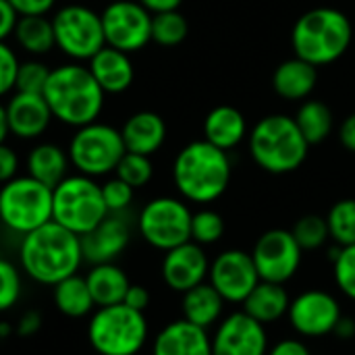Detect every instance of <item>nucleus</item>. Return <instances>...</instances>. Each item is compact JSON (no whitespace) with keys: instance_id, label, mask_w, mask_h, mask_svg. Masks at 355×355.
<instances>
[{"instance_id":"f257e3e1","label":"nucleus","mask_w":355,"mask_h":355,"mask_svg":"<svg viewBox=\"0 0 355 355\" xmlns=\"http://www.w3.org/2000/svg\"><path fill=\"white\" fill-rule=\"evenodd\" d=\"M81 237L50 220L19 241V268L37 285L56 283L79 272L83 264Z\"/></svg>"},{"instance_id":"f03ea898","label":"nucleus","mask_w":355,"mask_h":355,"mask_svg":"<svg viewBox=\"0 0 355 355\" xmlns=\"http://www.w3.org/2000/svg\"><path fill=\"white\" fill-rule=\"evenodd\" d=\"M52 116L69 127H83L98 121L106 94L94 79L87 64L67 62L50 69L42 92Z\"/></svg>"},{"instance_id":"7ed1b4c3","label":"nucleus","mask_w":355,"mask_h":355,"mask_svg":"<svg viewBox=\"0 0 355 355\" xmlns=\"http://www.w3.org/2000/svg\"><path fill=\"white\" fill-rule=\"evenodd\" d=\"M173 183L185 202L200 206L216 202L231 183L229 152L206 139L183 146L173 162Z\"/></svg>"},{"instance_id":"20e7f679","label":"nucleus","mask_w":355,"mask_h":355,"mask_svg":"<svg viewBox=\"0 0 355 355\" xmlns=\"http://www.w3.org/2000/svg\"><path fill=\"white\" fill-rule=\"evenodd\" d=\"M354 27L349 17L335 6L306 10L293 25L291 46L295 56L314 67L337 62L352 46Z\"/></svg>"},{"instance_id":"39448f33","label":"nucleus","mask_w":355,"mask_h":355,"mask_svg":"<svg viewBox=\"0 0 355 355\" xmlns=\"http://www.w3.org/2000/svg\"><path fill=\"white\" fill-rule=\"evenodd\" d=\"M252 160L270 175L297 171L310 152V144L289 114H266L248 133Z\"/></svg>"},{"instance_id":"423d86ee","label":"nucleus","mask_w":355,"mask_h":355,"mask_svg":"<svg viewBox=\"0 0 355 355\" xmlns=\"http://www.w3.org/2000/svg\"><path fill=\"white\" fill-rule=\"evenodd\" d=\"M150 329L144 312L125 304L98 308L87 322V341L98 355H137Z\"/></svg>"},{"instance_id":"0eeeda50","label":"nucleus","mask_w":355,"mask_h":355,"mask_svg":"<svg viewBox=\"0 0 355 355\" xmlns=\"http://www.w3.org/2000/svg\"><path fill=\"white\" fill-rule=\"evenodd\" d=\"M108 216L102 185L85 175H67L52 187V220L75 235H85Z\"/></svg>"},{"instance_id":"6e6552de","label":"nucleus","mask_w":355,"mask_h":355,"mask_svg":"<svg viewBox=\"0 0 355 355\" xmlns=\"http://www.w3.org/2000/svg\"><path fill=\"white\" fill-rule=\"evenodd\" d=\"M52 220V189L29 175L0 185V225L23 237Z\"/></svg>"},{"instance_id":"1a4fd4ad","label":"nucleus","mask_w":355,"mask_h":355,"mask_svg":"<svg viewBox=\"0 0 355 355\" xmlns=\"http://www.w3.org/2000/svg\"><path fill=\"white\" fill-rule=\"evenodd\" d=\"M125 152L121 129L100 121L75 129L67 148L71 166L92 179L114 173Z\"/></svg>"},{"instance_id":"9d476101","label":"nucleus","mask_w":355,"mask_h":355,"mask_svg":"<svg viewBox=\"0 0 355 355\" xmlns=\"http://www.w3.org/2000/svg\"><path fill=\"white\" fill-rule=\"evenodd\" d=\"M191 216L185 200L160 196L139 210L137 231L150 248L168 252L191 241Z\"/></svg>"},{"instance_id":"9b49d317","label":"nucleus","mask_w":355,"mask_h":355,"mask_svg":"<svg viewBox=\"0 0 355 355\" xmlns=\"http://www.w3.org/2000/svg\"><path fill=\"white\" fill-rule=\"evenodd\" d=\"M50 19L56 48L75 62L89 60L106 46L102 17L85 4H67Z\"/></svg>"},{"instance_id":"f8f14e48","label":"nucleus","mask_w":355,"mask_h":355,"mask_svg":"<svg viewBox=\"0 0 355 355\" xmlns=\"http://www.w3.org/2000/svg\"><path fill=\"white\" fill-rule=\"evenodd\" d=\"M100 17L106 46L133 54L152 42V12L137 0H112Z\"/></svg>"},{"instance_id":"ddd939ff","label":"nucleus","mask_w":355,"mask_h":355,"mask_svg":"<svg viewBox=\"0 0 355 355\" xmlns=\"http://www.w3.org/2000/svg\"><path fill=\"white\" fill-rule=\"evenodd\" d=\"M304 250L287 229H270L262 233L252 250V258L260 281L281 283L291 281L302 266Z\"/></svg>"},{"instance_id":"4468645a","label":"nucleus","mask_w":355,"mask_h":355,"mask_svg":"<svg viewBox=\"0 0 355 355\" xmlns=\"http://www.w3.org/2000/svg\"><path fill=\"white\" fill-rule=\"evenodd\" d=\"M208 283L227 304H243L260 283V275L252 254L243 250H225L210 262Z\"/></svg>"},{"instance_id":"2eb2a0df","label":"nucleus","mask_w":355,"mask_h":355,"mask_svg":"<svg viewBox=\"0 0 355 355\" xmlns=\"http://www.w3.org/2000/svg\"><path fill=\"white\" fill-rule=\"evenodd\" d=\"M343 312L335 295L320 289H310L300 293L289 304V324L293 331L306 339H318L333 335Z\"/></svg>"},{"instance_id":"dca6fc26","label":"nucleus","mask_w":355,"mask_h":355,"mask_svg":"<svg viewBox=\"0 0 355 355\" xmlns=\"http://www.w3.org/2000/svg\"><path fill=\"white\" fill-rule=\"evenodd\" d=\"M210 341L212 355H266L270 349L266 327L243 310L225 316Z\"/></svg>"},{"instance_id":"f3484780","label":"nucleus","mask_w":355,"mask_h":355,"mask_svg":"<svg viewBox=\"0 0 355 355\" xmlns=\"http://www.w3.org/2000/svg\"><path fill=\"white\" fill-rule=\"evenodd\" d=\"M208 270H210V260L206 256V250L193 241H187L183 245L164 252L162 268H160L166 287L179 293H185L206 283Z\"/></svg>"},{"instance_id":"a211bd4d","label":"nucleus","mask_w":355,"mask_h":355,"mask_svg":"<svg viewBox=\"0 0 355 355\" xmlns=\"http://www.w3.org/2000/svg\"><path fill=\"white\" fill-rule=\"evenodd\" d=\"M131 241V225L125 214H108L96 229L81 235L83 260L94 264L114 262Z\"/></svg>"},{"instance_id":"6ab92c4d","label":"nucleus","mask_w":355,"mask_h":355,"mask_svg":"<svg viewBox=\"0 0 355 355\" xmlns=\"http://www.w3.org/2000/svg\"><path fill=\"white\" fill-rule=\"evenodd\" d=\"M6 116L10 133L19 139L42 137L54 119L42 94L23 92H15L10 96V100L6 102Z\"/></svg>"},{"instance_id":"aec40b11","label":"nucleus","mask_w":355,"mask_h":355,"mask_svg":"<svg viewBox=\"0 0 355 355\" xmlns=\"http://www.w3.org/2000/svg\"><path fill=\"white\" fill-rule=\"evenodd\" d=\"M152 355H212V341L208 331L181 318L156 335Z\"/></svg>"},{"instance_id":"412c9836","label":"nucleus","mask_w":355,"mask_h":355,"mask_svg":"<svg viewBox=\"0 0 355 355\" xmlns=\"http://www.w3.org/2000/svg\"><path fill=\"white\" fill-rule=\"evenodd\" d=\"M87 69L92 71L104 94H123L131 87L135 79L131 54L112 46H104L98 54H94L87 60Z\"/></svg>"},{"instance_id":"4be33fe9","label":"nucleus","mask_w":355,"mask_h":355,"mask_svg":"<svg viewBox=\"0 0 355 355\" xmlns=\"http://www.w3.org/2000/svg\"><path fill=\"white\" fill-rule=\"evenodd\" d=\"M121 135L127 152L152 156L162 148L166 139V123L154 110H139L125 121Z\"/></svg>"},{"instance_id":"5701e85b","label":"nucleus","mask_w":355,"mask_h":355,"mask_svg":"<svg viewBox=\"0 0 355 355\" xmlns=\"http://www.w3.org/2000/svg\"><path fill=\"white\" fill-rule=\"evenodd\" d=\"M318 83V67L293 56L283 60L272 73V89L279 98L289 102H304L312 96Z\"/></svg>"},{"instance_id":"b1692460","label":"nucleus","mask_w":355,"mask_h":355,"mask_svg":"<svg viewBox=\"0 0 355 355\" xmlns=\"http://www.w3.org/2000/svg\"><path fill=\"white\" fill-rule=\"evenodd\" d=\"M248 133L250 129L243 112L231 104H220L212 108L204 119V139L225 152L245 141Z\"/></svg>"},{"instance_id":"393cba45","label":"nucleus","mask_w":355,"mask_h":355,"mask_svg":"<svg viewBox=\"0 0 355 355\" xmlns=\"http://www.w3.org/2000/svg\"><path fill=\"white\" fill-rule=\"evenodd\" d=\"M25 168L29 177L52 189L69 175L71 160L64 148L52 141H44L29 150L25 158Z\"/></svg>"},{"instance_id":"a878e982","label":"nucleus","mask_w":355,"mask_h":355,"mask_svg":"<svg viewBox=\"0 0 355 355\" xmlns=\"http://www.w3.org/2000/svg\"><path fill=\"white\" fill-rule=\"evenodd\" d=\"M225 304L227 302L218 295V291L206 281L183 293L181 312L187 322L208 331L210 327H216L223 320Z\"/></svg>"},{"instance_id":"bb28decb","label":"nucleus","mask_w":355,"mask_h":355,"mask_svg":"<svg viewBox=\"0 0 355 355\" xmlns=\"http://www.w3.org/2000/svg\"><path fill=\"white\" fill-rule=\"evenodd\" d=\"M85 281H87V287H89L96 308L123 304V300L131 287L127 272L121 266H116L114 262L94 264L89 268V272L85 275Z\"/></svg>"},{"instance_id":"cd10ccee","label":"nucleus","mask_w":355,"mask_h":355,"mask_svg":"<svg viewBox=\"0 0 355 355\" xmlns=\"http://www.w3.org/2000/svg\"><path fill=\"white\" fill-rule=\"evenodd\" d=\"M289 304H291V297H289L285 285L260 281L241 306H243L245 314H250L252 318H256L258 322H262L266 327V324H272V322L281 320L283 316H287Z\"/></svg>"},{"instance_id":"c85d7f7f","label":"nucleus","mask_w":355,"mask_h":355,"mask_svg":"<svg viewBox=\"0 0 355 355\" xmlns=\"http://www.w3.org/2000/svg\"><path fill=\"white\" fill-rule=\"evenodd\" d=\"M52 300H54V306L60 314L69 316V318H83V316H89L96 308L94 304V297L89 293V287H87V281L85 277H81L79 272L56 283L52 287Z\"/></svg>"},{"instance_id":"c756f323","label":"nucleus","mask_w":355,"mask_h":355,"mask_svg":"<svg viewBox=\"0 0 355 355\" xmlns=\"http://www.w3.org/2000/svg\"><path fill=\"white\" fill-rule=\"evenodd\" d=\"M12 35H15L19 48L31 56H44L52 48H56L52 19H48L46 15L19 17Z\"/></svg>"},{"instance_id":"7c9ffc66","label":"nucleus","mask_w":355,"mask_h":355,"mask_svg":"<svg viewBox=\"0 0 355 355\" xmlns=\"http://www.w3.org/2000/svg\"><path fill=\"white\" fill-rule=\"evenodd\" d=\"M293 119L310 146H318L327 141L335 129L333 110L322 100H312V98L304 100Z\"/></svg>"},{"instance_id":"2f4dec72","label":"nucleus","mask_w":355,"mask_h":355,"mask_svg":"<svg viewBox=\"0 0 355 355\" xmlns=\"http://www.w3.org/2000/svg\"><path fill=\"white\" fill-rule=\"evenodd\" d=\"M329 225L331 241L339 248H347L355 243V200L345 198L331 206L329 214L324 216Z\"/></svg>"},{"instance_id":"473e14b6","label":"nucleus","mask_w":355,"mask_h":355,"mask_svg":"<svg viewBox=\"0 0 355 355\" xmlns=\"http://www.w3.org/2000/svg\"><path fill=\"white\" fill-rule=\"evenodd\" d=\"M189 33V23L183 12L168 10L152 15V42L164 48L179 46Z\"/></svg>"},{"instance_id":"72a5a7b5","label":"nucleus","mask_w":355,"mask_h":355,"mask_svg":"<svg viewBox=\"0 0 355 355\" xmlns=\"http://www.w3.org/2000/svg\"><path fill=\"white\" fill-rule=\"evenodd\" d=\"M225 235V218L210 208H202L191 216V241L206 248L214 245Z\"/></svg>"},{"instance_id":"f704fd0d","label":"nucleus","mask_w":355,"mask_h":355,"mask_svg":"<svg viewBox=\"0 0 355 355\" xmlns=\"http://www.w3.org/2000/svg\"><path fill=\"white\" fill-rule=\"evenodd\" d=\"M291 233H293L295 241L300 243V248L304 252L320 250L331 239L327 218H322L318 214H306V216H302L295 223V227L291 229Z\"/></svg>"},{"instance_id":"c9c22d12","label":"nucleus","mask_w":355,"mask_h":355,"mask_svg":"<svg viewBox=\"0 0 355 355\" xmlns=\"http://www.w3.org/2000/svg\"><path fill=\"white\" fill-rule=\"evenodd\" d=\"M114 177L123 179L133 189H139V187H146L152 181V177H154V164H152L150 156L135 154V152H125V156L116 164Z\"/></svg>"},{"instance_id":"e433bc0d","label":"nucleus","mask_w":355,"mask_h":355,"mask_svg":"<svg viewBox=\"0 0 355 355\" xmlns=\"http://www.w3.org/2000/svg\"><path fill=\"white\" fill-rule=\"evenodd\" d=\"M50 75V67L37 58H29L19 62L17 69V79H15V89L23 94H42L46 87Z\"/></svg>"},{"instance_id":"4c0bfd02","label":"nucleus","mask_w":355,"mask_h":355,"mask_svg":"<svg viewBox=\"0 0 355 355\" xmlns=\"http://www.w3.org/2000/svg\"><path fill=\"white\" fill-rule=\"evenodd\" d=\"M23 293V279L21 268L15 266L10 260L0 258V314L15 308Z\"/></svg>"},{"instance_id":"58836bf2","label":"nucleus","mask_w":355,"mask_h":355,"mask_svg":"<svg viewBox=\"0 0 355 355\" xmlns=\"http://www.w3.org/2000/svg\"><path fill=\"white\" fill-rule=\"evenodd\" d=\"M333 275L339 291L355 302V243L347 248H339L333 258Z\"/></svg>"},{"instance_id":"ea45409f","label":"nucleus","mask_w":355,"mask_h":355,"mask_svg":"<svg viewBox=\"0 0 355 355\" xmlns=\"http://www.w3.org/2000/svg\"><path fill=\"white\" fill-rule=\"evenodd\" d=\"M133 193L135 189L119 177H112L102 183V198L108 208V214H125L133 204Z\"/></svg>"},{"instance_id":"a19ab883","label":"nucleus","mask_w":355,"mask_h":355,"mask_svg":"<svg viewBox=\"0 0 355 355\" xmlns=\"http://www.w3.org/2000/svg\"><path fill=\"white\" fill-rule=\"evenodd\" d=\"M19 62L15 50L6 42H0V98L15 89Z\"/></svg>"},{"instance_id":"79ce46f5","label":"nucleus","mask_w":355,"mask_h":355,"mask_svg":"<svg viewBox=\"0 0 355 355\" xmlns=\"http://www.w3.org/2000/svg\"><path fill=\"white\" fill-rule=\"evenodd\" d=\"M17 173H19V156H17V152L10 146L0 144V185L15 179Z\"/></svg>"},{"instance_id":"37998d69","label":"nucleus","mask_w":355,"mask_h":355,"mask_svg":"<svg viewBox=\"0 0 355 355\" xmlns=\"http://www.w3.org/2000/svg\"><path fill=\"white\" fill-rule=\"evenodd\" d=\"M10 6L17 10L19 17H27V15H48L56 0H8Z\"/></svg>"},{"instance_id":"c03bdc74","label":"nucleus","mask_w":355,"mask_h":355,"mask_svg":"<svg viewBox=\"0 0 355 355\" xmlns=\"http://www.w3.org/2000/svg\"><path fill=\"white\" fill-rule=\"evenodd\" d=\"M17 21H19V15L10 6V2L8 0H0V42H4L8 35L15 33Z\"/></svg>"},{"instance_id":"a18cd8bd","label":"nucleus","mask_w":355,"mask_h":355,"mask_svg":"<svg viewBox=\"0 0 355 355\" xmlns=\"http://www.w3.org/2000/svg\"><path fill=\"white\" fill-rule=\"evenodd\" d=\"M266 355H312L310 347L300 339H281L277 341Z\"/></svg>"},{"instance_id":"49530a36","label":"nucleus","mask_w":355,"mask_h":355,"mask_svg":"<svg viewBox=\"0 0 355 355\" xmlns=\"http://www.w3.org/2000/svg\"><path fill=\"white\" fill-rule=\"evenodd\" d=\"M123 304L137 310V312H146V308L150 306V291L141 285H131Z\"/></svg>"},{"instance_id":"de8ad7c7","label":"nucleus","mask_w":355,"mask_h":355,"mask_svg":"<svg viewBox=\"0 0 355 355\" xmlns=\"http://www.w3.org/2000/svg\"><path fill=\"white\" fill-rule=\"evenodd\" d=\"M40 329H42V316H40V312H35V310L25 312V314L19 318L17 327H15L17 335H21V337H31V335H35Z\"/></svg>"},{"instance_id":"09e8293b","label":"nucleus","mask_w":355,"mask_h":355,"mask_svg":"<svg viewBox=\"0 0 355 355\" xmlns=\"http://www.w3.org/2000/svg\"><path fill=\"white\" fill-rule=\"evenodd\" d=\"M339 141L347 152L355 154V112L347 114L339 125Z\"/></svg>"},{"instance_id":"8fccbe9b","label":"nucleus","mask_w":355,"mask_h":355,"mask_svg":"<svg viewBox=\"0 0 355 355\" xmlns=\"http://www.w3.org/2000/svg\"><path fill=\"white\" fill-rule=\"evenodd\" d=\"M144 8H148L152 15L158 12H168V10H179L183 0H137Z\"/></svg>"},{"instance_id":"3c124183","label":"nucleus","mask_w":355,"mask_h":355,"mask_svg":"<svg viewBox=\"0 0 355 355\" xmlns=\"http://www.w3.org/2000/svg\"><path fill=\"white\" fill-rule=\"evenodd\" d=\"M333 335H337L341 341H349L355 337V320L354 318H347V316H341V320L337 322Z\"/></svg>"},{"instance_id":"603ef678","label":"nucleus","mask_w":355,"mask_h":355,"mask_svg":"<svg viewBox=\"0 0 355 355\" xmlns=\"http://www.w3.org/2000/svg\"><path fill=\"white\" fill-rule=\"evenodd\" d=\"M10 129H8V116H6V104L0 102V144L6 141Z\"/></svg>"},{"instance_id":"864d4df0","label":"nucleus","mask_w":355,"mask_h":355,"mask_svg":"<svg viewBox=\"0 0 355 355\" xmlns=\"http://www.w3.org/2000/svg\"><path fill=\"white\" fill-rule=\"evenodd\" d=\"M12 333H15V329H12V327H10L8 322H4V320H2V322H0V341L8 339V337H10Z\"/></svg>"}]
</instances>
